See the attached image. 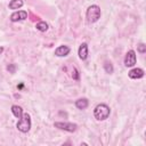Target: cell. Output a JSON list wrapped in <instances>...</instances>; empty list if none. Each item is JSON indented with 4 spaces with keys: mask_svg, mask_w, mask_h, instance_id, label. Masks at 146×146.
Returning a JSON list of instances; mask_svg holds the SVG:
<instances>
[{
    "mask_svg": "<svg viewBox=\"0 0 146 146\" xmlns=\"http://www.w3.org/2000/svg\"><path fill=\"white\" fill-rule=\"evenodd\" d=\"M104 70H105L106 73L112 74V73H113V65H112V63L106 60V62L104 63Z\"/></svg>",
    "mask_w": 146,
    "mask_h": 146,
    "instance_id": "5bb4252c",
    "label": "cell"
},
{
    "mask_svg": "<svg viewBox=\"0 0 146 146\" xmlns=\"http://www.w3.org/2000/svg\"><path fill=\"white\" fill-rule=\"evenodd\" d=\"M100 15H102L100 8L97 5L89 6L87 9V13H86V17H87L88 23H96L100 18Z\"/></svg>",
    "mask_w": 146,
    "mask_h": 146,
    "instance_id": "7a4b0ae2",
    "label": "cell"
},
{
    "mask_svg": "<svg viewBox=\"0 0 146 146\" xmlns=\"http://www.w3.org/2000/svg\"><path fill=\"white\" fill-rule=\"evenodd\" d=\"M16 127L23 133L29 132L30 129H31V116H30V114L29 113H23V115L19 119V121L17 122Z\"/></svg>",
    "mask_w": 146,
    "mask_h": 146,
    "instance_id": "3957f363",
    "label": "cell"
},
{
    "mask_svg": "<svg viewBox=\"0 0 146 146\" xmlns=\"http://www.w3.org/2000/svg\"><path fill=\"white\" fill-rule=\"evenodd\" d=\"M23 5H24V1H23V0H10L8 7H9V9L16 10V9H19Z\"/></svg>",
    "mask_w": 146,
    "mask_h": 146,
    "instance_id": "30bf717a",
    "label": "cell"
},
{
    "mask_svg": "<svg viewBox=\"0 0 146 146\" xmlns=\"http://www.w3.org/2000/svg\"><path fill=\"white\" fill-rule=\"evenodd\" d=\"M2 50H3V48H0V52H2Z\"/></svg>",
    "mask_w": 146,
    "mask_h": 146,
    "instance_id": "ac0fdd59",
    "label": "cell"
},
{
    "mask_svg": "<svg viewBox=\"0 0 146 146\" xmlns=\"http://www.w3.org/2000/svg\"><path fill=\"white\" fill-rule=\"evenodd\" d=\"M72 76L74 80H79V73H78V70L75 67H73V70H72Z\"/></svg>",
    "mask_w": 146,
    "mask_h": 146,
    "instance_id": "e0dca14e",
    "label": "cell"
},
{
    "mask_svg": "<svg viewBox=\"0 0 146 146\" xmlns=\"http://www.w3.org/2000/svg\"><path fill=\"white\" fill-rule=\"evenodd\" d=\"M35 27H36V30L40 31V32H46V31L48 30V24H47L46 22L41 21V22H39V23L35 25Z\"/></svg>",
    "mask_w": 146,
    "mask_h": 146,
    "instance_id": "4fadbf2b",
    "label": "cell"
},
{
    "mask_svg": "<svg viewBox=\"0 0 146 146\" xmlns=\"http://www.w3.org/2000/svg\"><path fill=\"white\" fill-rule=\"evenodd\" d=\"M56 128L60 129V130H64V131H68V132H74L78 128V125L75 123H72V122H55L54 124Z\"/></svg>",
    "mask_w": 146,
    "mask_h": 146,
    "instance_id": "277c9868",
    "label": "cell"
},
{
    "mask_svg": "<svg viewBox=\"0 0 146 146\" xmlns=\"http://www.w3.org/2000/svg\"><path fill=\"white\" fill-rule=\"evenodd\" d=\"M137 49H138V51H139V52H141V54L146 52V46H145L144 43H140V44H138Z\"/></svg>",
    "mask_w": 146,
    "mask_h": 146,
    "instance_id": "9a60e30c",
    "label": "cell"
},
{
    "mask_svg": "<svg viewBox=\"0 0 146 146\" xmlns=\"http://www.w3.org/2000/svg\"><path fill=\"white\" fill-rule=\"evenodd\" d=\"M88 99L87 98H80L75 102V106L79 108V110H84L88 107Z\"/></svg>",
    "mask_w": 146,
    "mask_h": 146,
    "instance_id": "8fae6325",
    "label": "cell"
},
{
    "mask_svg": "<svg viewBox=\"0 0 146 146\" xmlns=\"http://www.w3.org/2000/svg\"><path fill=\"white\" fill-rule=\"evenodd\" d=\"M110 113H111V110L106 104H98L94 110L95 119L98 120V121L106 120L110 116Z\"/></svg>",
    "mask_w": 146,
    "mask_h": 146,
    "instance_id": "6da1fadb",
    "label": "cell"
},
{
    "mask_svg": "<svg viewBox=\"0 0 146 146\" xmlns=\"http://www.w3.org/2000/svg\"><path fill=\"white\" fill-rule=\"evenodd\" d=\"M70 51H71L70 47L63 44V46H59V47L56 48V50H55V55L58 56V57H65V56H67V55L70 54Z\"/></svg>",
    "mask_w": 146,
    "mask_h": 146,
    "instance_id": "52a82bcc",
    "label": "cell"
},
{
    "mask_svg": "<svg viewBox=\"0 0 146 146\" xmlns=\"http://www.w3.org/2000/svg\"><path fill=\"white\" fill-rule=\"evenodd\" d=\"M136 60H137V57H136V52L133 50H129L124 57V65L127 67H132L135 66L136 64Z\"/></svg>",
    "mask_w": 146,
    "mask_h": 146,
    "instance_id": "5b68a950",
    "label": "cell"
},
{
    "mask_svg": "<svg viewBox=\"0 0 146 146\" xmlns=\"http://www.w3.org/2000/svg\"><path fill=\"white\" fill-rule=\"evenodd\" d=\"M78 55H79L80 59H82V60H86L87 59V57H88V44L86 42L81 43V46L79 47Z\"/></svg>",
    "mask_w": 146,
    "mask_h": 146,
    "instance_id": "9c48e42d",
    "label": "cell"
},
{
    "mask_svg": "<svg viewBox=\"0 0 146 146\" xmlns=\"http://www.w3.org/2000/svg\"><path fill=\"white\" fill-rule=\"evenodd\" d=\"M7 71H9L10 73H15V71H16V65H15V64H9V65L7 66Z\"/></svg>",
    "mask_w": 146,
    "mask_h": 146,
    "instance_id": "2e32d148",
    "label": "cell"
},
{
    "mask_svg": "<svg viewBox=\"0 0 146 146\" xmlns=\"http://www.w3.org/2000/svg\"><path fill=\"white\" fill-rule=\"evenodd\" d=\"M11 112H13V114L16 116V117H18V119H21L22 117V115H23V108L21 107V106H18V105H13L11 106Z\"/></svg>",
    "mask_w": 146,
    "mask_h": 146,
    "instance_id": "7c38bea8",
    "label": "cell"
},
{
    "mask_svg": "<svg viewBox=\"0 0 146 146\" xmlns=\"http://www.w3.org/2000/svg\"><path fill=\"white\" fill-rule=\"evenodd\" d=\"M27 18V13L25 10H18L15 11L10 15V21L11 22H18V21H24Z\"/></svg>",
    "mask_w": 146,
    "mask_h": 146,
    "instance_id": "8992f818",
    "label": "cell"
},
{
    "mask_svg": "<svg viewBox=\"0 0 146 146\" xmlns=\"http://www.w3.org/2000/svg\"><path fill=\"white\" fill-rule=\"evenodd\" d=\"M128 75H129L130 79H140V78L144 76V70L143 68H139V67L132 68V70L129 71Z\"/></svg>",
    "mask_w": 146,
    "mask_h": 146,
    "instance_id": "ba28073f",
    "label": "cell"
}]
</instances>
